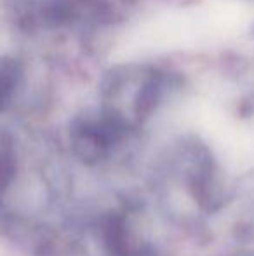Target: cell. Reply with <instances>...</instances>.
<instances>
[{
	"label": "cell",
	"mask_w": 254,
	"mask_h": 256,
	"mask_svg": "<svg viewBox=\"0 0 254 256\" xmlns=\"http://www.w3.org/2000/svg\"><path fill=\"white\" fill-rule=\"evenodd\" d=\"M21 77V68L14 60H3L0 63V108L12 96Z\"/></svg>",
	"instance_id": "cell-1"
}]
</instances>
